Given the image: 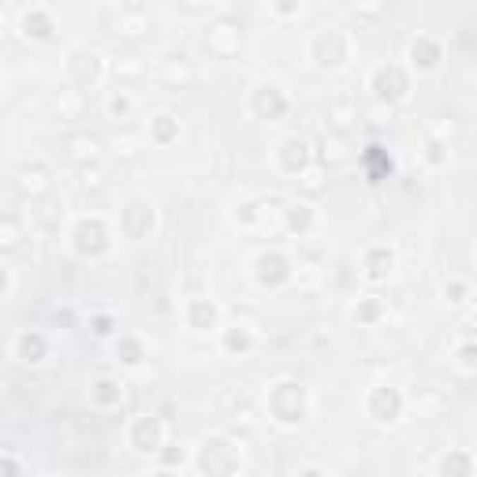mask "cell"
<instances>
[{
    "instance_id": "cell-1",
    "label": "cell",
    "mask_w": 477,
    "mask_h": 477,
    "mask_svg": "<svg viewBox=\"0 0 477 477\" xmlns=\"http://www.w3.org/2000/svg\"><path fill=\"white\" fill-rule=\"evenodd\" d=\"M373 90H377V97L399 101V97H406V75L399 68H380L373 75Z\"/></svg>"
},
{
    "instance_id": "cell-2",
    "label": "cell",
    "mask_w": 477,
    "mask_h": 477,
    "mask_svg": "<svg viewBox=\"0 0 477 477\" xmlns=\"http://www.w3.org/2000/svg\"><path fill=\"white\" fill-rule=\"evenodd\" d=\"M135 452H157V447H161V425H157V418H138L135 421Z\"/></svg>"
},
{
    "instance_id": "cell-3",
    "label": "cell",
    "mask_w": 477,
    "mask_h": 477,
    "mask_svg": "<svg viewBox=\"0 0 477 477\" xmlns=\"http://www.w3.org/2000/svg\"><path fill=\"white\" fill-rule=\"evenodd\" d=\"M75 238H78V250L83 254H101L104 250V228H101V220H83L78 224V231H75Z\"/></svg>"
},
{
    "instance_id": "cell-4",
    "label": "cell",
    "mask_w": 477,
    "mask_h": 477,
    "mask_svg": "<svg viewBox=\"0 0 477 477\" xmlns=\"http://www.w3.org/2000/svg\"><path fill=\"white\" fill-rule=\"evenodd\" d=\"M373 418L377 421H395V414H399V395H395L392 388H377L373 392Z\"/></svg>"
},
{
    "instance_id": "cell-5",
    "label": "cell",
    "mask_w": 477,
    "mask_h": 477,
    "mask_svg": "<svg viewBox=\"0 0 477 477\" xmlns=\"http://www.w3.org/2000/svg\"><path fill=\"white\" fill-rule=\"evenodd\" d=\"M52 23H49V11L45 8H34L23 16V34H34V37H49Z\"/></svg>"
},
{
    "instance_id": "cell-6",
    "label": "cell",
    "mask_w": 477,
    "mask_h": 477,
    "mask_svg": "<svg viewBox=\"0 0 477 477\" xmlns=\"http://www.w3.org/2000/svg\"><path fill=\"white\" fill-rule=\"evenodd\" d=\"M410 60H414V68H433V64L440 60V49H436L429 37H421V42L410 45Z\"/></svg>"
},
{
    "instance_id": "cell-7",
    "label": "cell",
    "mask_w": 477,
    "mask_h": 477,
    "mask_svg": "<svg viewBox=\"0 0 477 477\" xmlns=\"http://www.w3.org/2000/svg\"><path fill=\"white\" fill-rule=\"evenodd\" d=\"M258 109H261V112H269V119H276V116H280V112L287 109V101L280 97V90H276V86H265L261 94H258Z\"/></svg>"
},
{
    "instance_id": "cell-8",
    "label": "cell",
    "mask_w": 477,
    "mask_h": 477,
    "mask_svg": "<svg viewBox=\"0 0 477 477\" xmlns=\"http://www.w3.org/2000/svg\"><path fill=\"white\" fill-rule=\"evenodd\" d=\"M19 354H23V362H42L45 339L37 336V332H23V336H19Z\"/></svg>"
},
{
    "instance_id": "cell-9",
    "label": "cell",
    "mask_w": 477,
    "mask_h": 477,
    "mask_svg": "<svg viewBox=\"0 0 477 477\" xmlns=\"http://www.w3.org/2000/svg\"><path fill=\"white\" fill-rule=\"evenodd\" d=\"M470 455H462V452H452L444 462H440V473L444 477H470Z\"/></svg>"
},
{
    "instance_id": "cell-10",
    "label": "cell",
    "mask_w": 477,
    "mask_h": 477,
    "mask_svg": "<svg viewBox=\"0 0 477 477\" xmlns=\"http://www.w3.org/2000/svg\"><path fill=\"white\" fill-rule=\"evenodd\" d=\"M213 321H217V310L209 306V302L198 298L194 306H191V325H194V328H213Z\"/></svg>"
},
{
    "instance_id": "cell-11",
    "label": "cell",
    "mask_w": 477,
    "mask_h": 477,
    "mask_svg": "<svg viewBox=\"0 0 477 477\" xmlns=\"http://www.w3.org/2000/svg\"><path fill=\"white\" fill-rule=\"evenodd\" d=\"M94 399L97 403H104V399H123V384H116V380H97L94 384Z\"/></svg>"
},
{
    "instance_id": "cell-12",
    "label": "cell",
    "mask_w": 477,
    "mask_h": 477,
    "mask_svg": "<svg viewBox=\"0 0 477 477\" xmlns=\"http://www.w3.org/2000/svg\"><path fill=\"white\" fill-rule=\"evenodd\" d=\"M228 347H231V351H246V347H250V332H246V328L228 332Z\"/></svg>"
},
{
    "instance_id": "cell-13",
    "label": "cell",
    "mask_w": 477,
    "mask_h": 477,
    "mask_svg": "<svg viewBox=\"0 0 477 477\" xmlns=\"http://www.w3.org/2000/svg\"><path fill=\"white\" fill-rule=\"evenodd\" d=\"M462 366L477 369V347H473V343H470V347H462Z\"/></svg>"
},
{
    "instance_id": "cell-14",
    "label": "cell",
    "mask_w": 477,
    "mask_h": 477,
    "mask_svg": "<svg viewBox=\"0 0 477 477\" xmlns=\"http://www.w3.org/2000/svg\"><path fill=\"white\" fill-rule=\"evenodd\" d=\"M168 119H171V116H161V123H157V135H161V138L171 135V123H168Z\"/></svg>"
},
{
    "instance_id": "cell-15",
    "label": "cell",
    "mask_w": 477,
    "mask_h": 477,
    "mask_svg": "<svg viewBox=\"0 0 477 477\" xmlns=\"http://www.w3.org/2000/svg\"><path fill=\"white\" fill-rule=\"evenodd\" d=\"M127 109H131L127 97H112V112H127Z\"/></svg>"
},
{
    "instance_id": "cell-16",
    "label": "cell",
    "mask_w": 477,
    "mask_h": 477,
    "mask_svg": "<svg viewBox=\"0 0 477 477\" xmlns=\"http://www.w3.org/2000/svg\"><path fill=\"white\" fill-rule=\"evenodd\" d=\"M4 473H8V477H16V459H11V455L4 459Z\"/></svg>"
},
{
    "instance_id": "cell-17",
    "label": "cell",
    "mask_w": 477,
    "mask_h": 477,
    "mask_svg": "<svg viewBox=\"0 0 477 477\" xmlns=\"http://www.w3.org/2000/svg\"><path fill=\"white\" fill-rule=\"evenodd\" d=\"M302 477H321V473H317V470H306V473H302Z\"/></svg>"
},
{
    "instance_id": "cell-18",
    "label": "cell",
    "mask_w": 477,
    "mask_h": 477,
    "mask_svg": "<svg viewBox=\"0 0 477 477\" xmlns=\"http://www.w3.org/2000/svg\"><path fill=\"white\" fill-rule=\"evenodd\" d=\"M157 477H171V473H157Z\"/></svg>"
}]
</instances>
